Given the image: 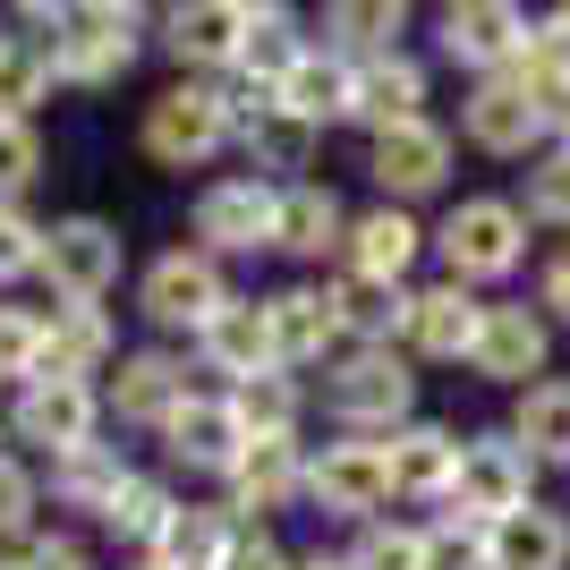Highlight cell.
I'll return each instance as SVG.
<instances>
[{"label": "cell", "mask_w": 570, "mask_h": 570, "mask_svg": "<svg viewBox=\"0 0 570 570\" xmlns=\"http://www.w3.org/2000/svg\"><path fill=\"white\" fill-rule=\"evenodd\" d=\"M417 256H434V230L409 205H366V214H350V247H341V273H357V282H383V289H409V273H417Z\"/></svg>", "instance_id": "obj_17"}, {"label": "cell", "mask_w": 570, "mask_h": 570, "mask_svg": "<svg viewBox=\"0 0 570 570\" xmlns=\"http://www.w3.org/2000/svg\"><path fill=\"white\" fill-rule=\"evenodd\" d=\"M485 570H570V511H553L546 494L485 528Z\"/></svg>", "instance_id": "obj_30"}, {"label": "cell", "mask_w": 570, "mask_h": 570, "mask_svg": "<svg viewBox=\"0 0 570 570\" xmlns=\"http://www.w3.org/2000/svg\"><path fill=\"white\" fill-rule=\"evenodd\" d=\"M60 95V60H51L43 35L26 26H0V119H35Z\"/></svg>", "instance_id": "obj_35"}, {"label": "cell", "mask_w": 570, "mask_h": 570, "mask_svg": "<svg viewBox=\"0 0 570 570\" xmlns=\"http://www.w3.org/2000/svg\"><path fill=\"white\" fill-rule=\"evenodd\" d=\"M145 51H154V9L145 0H69V18L51 35L60 95H111Z\"/></svg>", "instance_id": "obj_2"}, {"label": "cell", "mask_w": 570, "mask_h": 570, "mask_svg": "<svg viewBox=\"0 0 570 570\" xmlns=\"http://www.w3.org/2000/svg\"><path fill=\"white\" fill-rule=\"evenodd\" d=\"M476 383H502V392H528V383L553 375V324L537 315V298H485V333L469 350Z\"/></svg>", "instance_id": "obj_16"}, {"label": "cell", "mask_w": 570, "mask_h": 570, "mask_svg": "<svg viewBox=\"0 0 570 570\" xmlns=\"http://www.w3.org/2000/svg\"><path fill=\"white\" fill-rule=\"evenodd\" d=\"M426 570H485V528L460 520V511L426 520Z\"/></svg>", "instance_id": "obj_45"}, {"label": "cell", "mask_w": 570, "mask_h": 570, "mask_svg": "<svg viewBox=\"0 0 570 570\" xmlns=\"http://www.w3.org/2000/svg\"><path fill=\"white\" fill-rule=\"evenodd\" d=\"M128 476H137V460L119 452V443H86V452H69V460H51V469H43V502H51V511H69V520H86V528H102Z\"/></svg>", "instance_id": "obj_27"}, {"label": "cell", "mask_w": 570, "mask_h": 570, "mask_svg": "<svg viewBox=\"0 0 570 570\" xmlns=\"http://www.w3.org/2000/svg\"><path fill=\"white\" fill-rule=\"evenodd\" d=\"M238 289H230V264H214L205 247H163V256H145V273H137V315L154 324V333H205L222 307H230Z\"/></svg>", "instance_id": "obj_7"}, {"label": "cell", "mask_w": 570, "mask_h": 570, "mask_svg": "<svg viewBox=\"0 0 570 570\" xmlns=\"http://www.w3.org/2000/svg\"><path fill=\"white\" fill-rule=\"evenodd\" d=\"M476 333H485V298L460 282H417L409 289V324H401V350L417 366H469Z\"/></svg>", "instance_id": "obj_18"}, {"label": "cell", "mask_w": 570, "mask_h": 570, "mask_svg": "<svg viewBox=\"0 0 570 570\" xmlns=\"http://www.w3.org/2000/svg\"><path fill=\"white\" fill-rule=\"evenodd\" d=\"M324 417L357 443H392L417 426V357L409 350H341L324 366Z\"/></svg>", "instance_id": "obj_3"}, {"label": "cell", "mask_w": 570, "mask_h": 570, "mask_svg": "<svg viewBox=\"0 0 570 570\" xmlns=\"http://www.w3.org/2000/svg\"><path fill=\"white\" fill-rule=\"evenodd\" d=\"M119 366V324L111 307H43V375L95 383Z\"/></svg>", "instance_id": "obj_28"}, {"label": "cell", "mask_w": 570, "mask_h": 570, "mask_svg": "<svg viewBox=\"0 0 570 570\" xmlns=\"http://www.w3.org/2000/svg\"><path fill=\"white\" fill-rule=\"evenodd\" d=\"M289 570H350V562H341V553H324V546H315V553H289Z\"/></svg>", "instance_id": "obj_50"}, {"label": "cell", "mask_w": 570, "mask_h": 570, "mask_svg": "<svg viewBox=\"0 0 570 570\" xmlns=\"http://www.w3.org/2000/svg\"><path fill=\"white\" fill-rule=\"evenodd\" d=\"M9 443H18L35 469H51V460L86 452V443H102V383H60V375H35L26 392H9Z\"/></svg>", "instance_id": "obj_8"}, {"label": "cell", "mask_w": 570, "mask_h": 570, "mask_svg": "<svg viewBox=\"0 0 570 570\" xmlns=\"http://www.w3.org/2000/svg\"><path fill=\"white\" fill-rule=\"evenodd\" d=\"M434 264H443V282L485 298L494 282H511L528 264V214L511 196H460V205H443V222H434Z\"/></svg>", "instance_id": "obj_4"}, {"label": "cell", "mask_w": 570, "mask_h": 570, "mask_svg": "<svg viewBox=\"0 0 570 570\" xmlns=\"http://www.w3.org/2000/svg\"><path fill=\"white\" fill-rule=\"evenodd\" d=\"M247 35H256V0H170V9H154V51L179 77L230 86L238 60H247Z\"/></svg>", "instance_id": "obj_6"}, {"label": "cell", "mask_w": 570, "mask_h": 570, "mask_svg": "<svg viewBox=\"0 0 570 570\" xmlns=\"http://www.w3.org/2000/svg\"><path fill=\"white\" fill-rule=\"evenodd\" d=\"M238 546V511L230 502H188L179 494V511H170L163 546L145 553V562H170V570H222Z\"/></svg>", "instance_id": "obj_33"}, {"label": "cell", "mask_w": 570, "mask_h": 570, "mask_svg": "<svg viewBox=\"0 0 570 570\" xmlns=\"http://www.w3.org/2000/svg\"><path fill=\"white\" fill-rule=\"evenodd\" d=\"M26 537H43V469L26 452H0V553H18Z\"/></svg>", "instance_id": "obj_39"}, {"label": "cell", "mask_w": 570, "mask_h": 570, "mask_svg": "<svg viewBox=\"0 0 570 570\" xmlns=\"http://www.w3.org/2000/svg\"><path fill=\"white\" fill-rule=\"evenodd\" d=\"M426 26H434V51L452 69H469V86L476 77H502L528 51V35H537V18H528L520 0H443Z\"/></svg>", "instance_id": "obj_13"}, {"label": "cell", "mask_w": 570, "mask_h": 570, "mask_svg": "<svg viewBox=\"0 0 570 570\" xmlns=\"http://www.w3.org/2000/svg\"><path fill=\"white\" fill-rule=\"evenodd\" d=\"M170 511H179V485H170V476H154V469H137L128 485H119V502H111V520H102V537H111V546H128V562H145V553L163 546Z\"/></svg>", "instance_id": "obj_37"}, {"label": "cell", "mask_w": 570, "mask_h": 570, "mask_svg": "<svg viewBox=\"0 0 570 570\" xmlns=\"http://www.w3.org/2000/svg\"><path fill=\"white\" fill-rule=\"evenodd\" d=\"M307 26H298V9H282V0H256V35H247V60H238V95H282L289 69L307 60Z\"/></svg>", "instance_id": "obj_31"}, {"label": "cell", "mask_w": 570, "mask_h": 570, "mask_svg": "<svg viewBox=\"0 0 570 570\" xmlns=\"http://www.w3.org/2000/svg\"><path fill=\"white\" fill-rule=\"evenodd\" d=\"M35 375H43V307H9L0 298V383L26 392Z\"/></svg>", "instance_id": "obj_43"}, {"label": "cell", "mask_w": 570, "mask_h": 570, "mask_svg": "<svg viewBox=\"0 0 570 570\" xmlns=\"http://www.w3.org/2000/svg\"><path fill=\"white\" fill-rule=\"evenodd\" d=\"M196 366H205V375H222V392H238V383H256V375H282L264 298H230V307L196 333Z\"/></svg>", "instance_id": "obj_23"}, {"label": "cell", "mask_w": 570, "mask_h": 570, "mask_svg": "<svg viewBox=\"0 0 570 570\" xmlns=\"http://www.w3.org/2000/svg\"><path fill=\"white\" fill-rule=\"evenodd\" d=\"M460 170V137L443 128V119H409V128H392V137H366V179H375L383 205H426V196L452 188Z\"/></svg>", "instance_id": "obj_12"}, {"label": "cell", "mask_w": 570, "mask_h": 570, "mask_svg": "<svg viewBox=\"0 0 570 570\" xmlns=\"http://www.w3.org/2000/svg\"><path fill=\"white\" fill-rule=\"evenodd\" d=\"M0 570H95V546H86L77 528H43V537H26L18 553H0Z\"/></svg>", "instance_id": "obj_46"}, {"label": "cell", "mask_w": 570, "mask_h": 570, "mask_svg": "<svg viewBox=\"0 0 570 570\" xmlns=\"http://www.w3.org/2000/svg\"><path fill=\"white\" fill-rule=\"evenodd\" d=\"M230 145H238V86H214V77H170L137 111V154L154 170H205Z\"/></svg>", "instance_id": "obj_1"}, {"label": "cell", "mask_w": 570, "mask_h": 570, "mask_svg": "<svg viewBox=\"0 0 570 570\" xmlns=\"http://www.w3.org/2000/svg\"><path fill=\"white\" fill-rule=\"evenodd\" d=\"M222 570H289V553H282L273 528H238V546H230V562H222Z\"/></svg>", "instance_id": "obj_48"}, {"label": "cell", "mask_w": 570, "mask_h": 570, "mask_svg": "<svg viewBox=\"0 0 570 570\" xmlns=\"http://www.w3.org/2000/svg\"><path fill=\"white\" fill-rule=\"evenodd\" d=\"M273 222H282V188L256 170H222L205 179L188 205V247H205L214 264L230 256H273Z\"/></svg>", "instance_id": "obj_9"}, {"label": "cell", "mask_w": 570, "mask_h": 570, "mask_svg": "<svg viewBox=\"0 0 570 570\" xmlns=\"http://www.w3.org/2000/svg\"><path fill=\"white\" fill-rule=\"evenodd\" d=\"M341 315V350H401V324H409V289H383V282H357V273H333L324 282Z\"/></svg>", "instance_id": "obj_32"}, {"label": "cell", "mask_w": 570, "mask_h": 570, "mask_svg": "<svg viewBox=\"0 0 570 570\" xmlns=\"http://www.w3.org/2000/svg\"><path fill=\"white\" fill-rule=\"evenodd\" d=\"M0 452H9V417H0Z\"/></svg>", "instance_id": "obj_53"}, {"label": "cell", "mask_w": 570, "mask_h": 570, "mask_svg": "<svg viewBox=\"0 0 570 570\" xmlns=\"http://www.w3.org/2000/svg\"><path fill=\"white\" fill-rule=\"evenodd\" d=\"M188 401H196V375H188V357L163 350V341L119 350V366L102 375V417H119V426H137V434H163Z\"/></svg>", "instance_id": "obj_14"}, {"label": "cell", "mask_w": 570, "mask_h": 570, "mask_svg": "<svg viewBox=\"0 0 570 570\" xmlns=\"http://www.w3.org/2000/svg\"><path fill=\"white\" fill-rule=\"evenodd\" d=\"M35 264H43V222L26 205H0V289L35 282Z\"/></svg>", "instance_id": "obj_44"}, {"label": "cell", "mask_w": 570, "mask_h": 570, "mask_svg": "<svg viewBox=\"0 0 570 570\" xmlns=\"http://www.w3.org/2000/svg\"><path fill=\"white\" fill-rule=\"evenodd\" d=\"M511 443L537 469H570V375H546L528 392H511Z\"/></svg>", "instance_id": "obj_34"}, {"label": "cell", "mask_w": 570, "mask_h": 570, "mask_svg": "<svg viewBox=\"0 0 570 570\" xmlns=\"http://www.w3.org/2000/svg\"><path fill=\"white\" fill-rule=\"evenodd\" d=\"M35 282L51 289V307H102L128 282V238L102 214H51L43 222V264Z\"/></svg>", "instance_id": "obj_5"}, {"label": "cell", "mask_w": 570, "mask_h": 570, "mask_svg": "<svg viewBox=\"0 0 570 570\" xmlns=\"http://www.w3.org/2000/svg\"><path fill=\"white\" fill-rule=\"evenodd\" d=\"M350 86H357L350 60H341V51H324V43H307V60L289 69V86H282L273 102H282V111H298L307 128H341V119H350Z\"/></svg>", "instance_id": "obj_36"}, {"label": "cell", "mask_w": 570, "mask_h": 570, "mask_svg": "<svg viewBox=\"0 0 570 570\" xmlns=\"http://www.w3.org/2000/svg\"><path fill=\"white\" fill-rule=\"evenodd\" d=\"M511 205L528 214V230H562L570 238V145H546V154L528 163V179H520Z\"/></svg>", "instance_id": "obj_40"}, {"label": "cell", "mask_w": 570, "mask_h": 570, "mask_svg": "<svg viewBox=\"0 0 570 570\" xmlns=\"http://www.w3.org/2000/svg\"><path fill=\"white\" fill-rule=\"evenodd\" d=\"M128 570H170V562H128Z\"/></svg>", "instance_id": "obj_52"}, {"label": "cell", "mask_w": 570, "mask_h": 570, "mask_svg": "<svg viewBox=\"0 0 570 570\" xmlns=\"http://www.w3.org/2000/svg\"><path fill=\"white\" fill-rule=\"evenodd\" d=\"M350 570H426V520H375L341 546Z\"/></svg>", "instance_id": "obj_41"}, {"label": "cell", "mask_w": 570, "mask_h": 570, "mask_svg": "<svg viewBox=\"0 0 570 570\" xmlns=\"http://www.w3.org/2000/svg\"><path fill=\"white\" fill-rule=\"evenodd\" d=\"M238 154H247V170H256V179H273V188H298V179H315L324 128H307V119L282 111L273 95H238Z\"/></svg>", "instance_id": "obj_20"}, {"label": "cell", "mask_w": 570, "mask_h": 570, "mask_svg": "<svg viewBox=\"0 0 570 570\" xmlns=\"http://www.w3.org/2000/svg\"><path fill=\"white\" fill-rule=\"evenodd\" d=\"M537 43H546L553 60H570V0H562V9H546V18H537Z\"/></svg>", "instance_id": "obj_49"}, {"label": "cell", "mask_w": 570, "mask_h": 570, "mask_svg": "<svg viewBox=\"0 0 570 570\" xmlns=\"http://www.w3.org/2000/svg\"><path fill=\"white\" fill-rule=\"evenodd\" d=\"M341 247H350V205H341L333 179H298V188H282L273 256H289V264H341Z\"/></svg>", "instance_id": "obj_26"}, {"label": "cell", "mask_w": 570, "mask_h": 570, "mask_svg": "<svg viewBox=\"0 0 570 570\" xmlns=\"http://www.w3.org/2000/svg\"><path fill=\"white\" fill-rule=\"evenodd\" d=\"M434 77L417 51H392V60H366L350 86V128H366V137H392V128H409V119H434Z\"/></svg>", "instance_id": "obj_24"}, {"label": "cell", "mask_w": 570, "mask_h": 570, "mask_svg": "<svg viewBox=\"0 0 570 570\" xmlns=\"http://www.w3.org/2000/svg\"><path fill=\"white\" fill-rule=\"evenodd\" d=\"M238 426H247V443H298V426H307V383L298 375H256L230 392Z\"/></svg>", "instance_id": "obj_38"}, {"label": "cell", "mask_w": 570, "mask_h": 570, "mask_svg": "<svg viewBox=\"0 0 570 570\" xmlns=\"http://www.w3.org/2000/svg\"><path fill=\"white\" fill-rule=\"evenodd\" d=\"M460 137L476 145V154H494V163H537L553 145V111L546 95H528L520 77H476L469 95H460Z\"/></svg>", "instance_id": "obj_11"}, {"label": "cell", "mask_w": 570, "mask_h": 570, "mask_svg": "<svg viewBox=\"0 0 570 570\" xmlns=\"http://www.w3.org/2000/svg\"><path fill=\"white\" fill-rule=\"evenodd\" d=\"M460 443H469V434L443 426V417L401 426L392 443H383V452H392V494L426 502V511H452V494H460Z\"/></svg>", "instance_id": "obj_22"}, {"label": "cell", "mask_w": 570, "mask_h": 570, "mask_svg": "<svg viewBox=\"0 0 570 570\" xmlns=\"http://www.w3.org/2000/svg\"><path fill=\"white\" fill-rule=\"evenodd\" d=\"M43 170H51L43 119H0V205H26Z\"/></svg>", "instance_id": "obj_42"}, {"label": "cell", "mask_w": 570, "mask_h": 570, "mask_svg": "<svg viewBox=\"0 0 570 570\" xmlns=\"http://www.w3.org/2000/svg\"><path fill=\"white\" fill-rule=\"evenodd\" d=\"M409 0H333L324 18H315V43L341 51L350 69H366V60H392V51H409Z\"/></svg>", "instance_id": "obj_29"}, {"label": "cell", "mask_w": 570, "mask_h": 570, "mask_svg": "<svg viewBox=\"0 0 570 570\" xmlns=\"http://www.w3.org/2000/svg\"><path fill=\"white\" fill-rule=\"evenodd\" d=\"M273 315V357H282V375H307V366H333L341 357V315L324 298V282H289L264 298Z\"/></svg>", "instance_id": "obj_25"}, {"label": "cell", "mask_w": 570, "mask_h": 570, "mask_svg": "<svg viewBox=\"0 0 570 570\" xmlns=\"http://www.w3.org/2000/svg\"><path fill=\"white\" fill-rule=\"evenodd\" d=\"M392 452L383 443H357V434H333V443H307V511L341 528H375L392 511Z\"/></svg>", "instance_id": "obj_10"}, {"label": "cell", "mask_w": 570, "mask_h": 570, "mask_svg": "<svg viewBox=\"0 0 570 570\" xmlns=\"http://www.w3.org/2000/svg\"><path fill=\"white\" fill-rule=\"evenodd\" d=\"M163 460L170 469H188V476H214V485H230V469L247 460V426H238V409H230V392H205L196 383V401L170 417L163 434Z\"/></svg>", "instance_id": "obj_19"}, {"label": "cell", "mask_w": 570, "mask_h": 570, "mask_svg": "<svg viewBox=\"0 0 570 570\" xmlns=\"http://www.w3.org/2000/svg\"><path fill=\"white\" fill-rule=\"evenodd\" d=\"M528 502H537V460L511 443V426L469 434V443H460V494H452V511H460V520H476V528H494V520H511V511H528Z\"/></svg>", "instance_id": "obj_15"}, {"label": "cell", "mask_w": 570, "mask_h": 570, "mask_svg": "<svg viewBox=\"0 0 570 570\" xmlns=\"http://www.w3.org/2000/svg\"><path fill=\"white\" fill-rule=\"evenodd\" d=\"M553 145H570V86L553 95Z\"/></svg>", "instance_id": "obj_51"}, {"label": "cell", "mask_w": 570, "mask_h": 570, "mask_svg": "<svg viewBox=\"0 0 570 570\" xmlns=\"http://www.w3.org/2000/svg\"><path fill=\"white\" fill-rule=\"evenodd\" d=\"M222 502L238 511V528H273L282 511H298L307 502V443H247Z\"/></svg>", "instance_id": "obj_21"}, {"label": "cell", "mask_w": 570, "mask_h": 570, "mask_svg": "<svg viewBox=\"0 0 570 570\" xmlns=\"http://www.w3.org/2000/svg\"><path fill=\"white\" fill-rule=\"evenodd\" d=\"M537 315H546L553 333H562V324H570V238H562V247H553L546 264H537Z\"/></svg>", "instance_id": "obj_47"}]
</instances>
